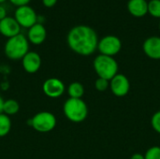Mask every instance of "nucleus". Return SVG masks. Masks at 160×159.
<instances>
[{
    "label": "nucleus",
    "instance_id": "obj_1",
    "mask_svg": "<svg viewBox=\"0 0 160 159\" xmlns=\"http://www.w3.org/2000/svg\"><path fill=\"white\" fill-rule=\"evenodd\" d=\"M67 43L70 50L82 56L93 54L98 49V37L96 31L84 24L72 27L67 36Z\"/></svg>",
    "mask_w": 160,
    "mask_h": 159
},
{
    "label": "nucleus",
    "instance_id": "obj_2",
    "mask_svg": "<svg viewBox=\"0 0 160 159\" xmlns=\"http://www.w3.org/2000/svg\"><path fill=\"white\" fill-rule=\"evenodd\" d=\"M29 52V41L23 34H19L15 37L8 38L5 46V55L13 61L22 60V57Z\"/></svg>",
    "mask_w": 160,
    "mask_h": 159
},
{
    "label": "nucleus",
    "instance_id": "obj_3",
    "mask_svg": "<svg viewBox=\"0 0 160 159\" xmlns=\"http://www.w3.org/2000/svg\"><path fill=\"white\" fill-rule=\"evenodd\" d=\"M63 112L68 120L72 123H82L88 115L87 104L82 98H68L63 105Z\"/></svg>",
    "mask_w": 160,
    "mask_h": 159
},
{
    "label": "nucleus",
    "instance_id": "obj_4",
    "mask_svg": "<svg viewBox=\"0 0 160 159\" xmlns=\"http://www.w3.org/2000/svg\"><path fill=\"white\" fill-rule=\"evenodd\" d=\"M93 67L98 78H103L108 81H111L118 74V63L112 56L98 54L94 59Z\"/></svg>",
    "mask_w": 160,
    "mask_h": 159
},
{
    "label": "nucleus",
    "instance_id": "obj_5",
    "mask_svg": "<svg viewBox=\"0 0 160 159\" xmlns=\"http://www.w3.org/2000/svg\"><path fill=\"white\" fill-rule=\"evenodd\" d=\"M56 117L50 112H40L36 113L31 119L27 120V125L40 133H48L56 127Z\"/></svg>",
    "mask_w": 160,
    "mask_h": 159
},
{
    "label": "nucleus",
    "instance_id": "obj_6",
    "mask_svg": "<svg viewBox=\"0 0 160 159\" xmlns=\"http://www.w3.org/2000/svg\"><path fill=\"white\" fill-rule=\"evenodd\" d=\"M122 49V41L121 39L114 35H108L103 37L100 40H98V50L100 54L112 56L116 55Z\"/></svg>",
    "mask_w": 160,
    "mask_h": 159
},
{
    "label": "nucleus",
    "instance_id": "obj_7",
    "mask_svg": "<svg viewBox=\"0 0 160 159\" xmlns=\"http://www.w3.org/2000/svg\"><path fill=\"white\" fill-rule=\"evenodd\" d=\"M14 18L21 27L30 28L38 22V16L35 9L28 5L17 7L14 12Z\"/></svg>",
    "mask_w": 160,
    "mask_h": 159
},
{
    "label": "nucleus",
    "instance_id": "obj_8",
    "mask_svg": "<svg viewBox=\"0 0 160 159\" xmlns=\"http://www.w3.org/2000/svg\"><path fill=\"white\" fill-rule=\"evenodd\" d=\"M42 91L50 98H58L66 91L65 83L57 78H49L42 84Z\"/></svg>",
    "mask_w": 160,
    "mask_h": 159
},
{
    "label": "nucleus",
    "instance_id": "obj_9",
    "mask_svg": "<svg viewBox=\"0 0 160 159\" xmlns=\"http://www.w3.org/2000/svg\"><path fill=\"white\" fill-rule=\"evenodd\" d=\"M110 89L115 97H125L130 90L129 80L126 75L118 73L110 81Z\"/></svg>",
    "mask_w": 160,
    "mask_h": 159
},
{
    "label": "nucleus",
    "instance_id": "obj_10",
    "mask_svg": "<svg viewBox=\"0 0 160 159\" xmlns=\"http://www.w3.org/2000/svg\"><path fill=\"white\" fill-rule=\"evenodd\" d=\"M21 25L14 17L7 16L5 19L0 21V34L7 38H10L21 34Z\"/></svg>",
    "mask_w": 160,
    "mask_h": 159
},
{
    "label": "nucleus",
    "instance_id": "obj_11",
    "mask_svg": "<svg viewBox=\"0 0 160 159\" xmlns=\"http://www.w3.org/2000/svg\"><path fill=\"white\" fill-rule=\"evenodd\" d=\"M22 66L25 72L34 74L38 72L41 67V57L34 51H29L22 59Z\"/></svg>",
    "mask_w": 160,
    "mask_h": 159
},
{
    "label": "nucleus",
    "instance_id": "obj_12",
    "mask_svg": "<svg viewBox=\"0 0 160 159\" xmlns=\"http://www.w3.org/2000/svg\"><path fill=\"white\" fill-rule=\"evenodd\" d=\"M26 37L29 43L33 45H40L45 41L47 37V30L41 22H37L28 28Z\"/></svg>",
    "mask_w": 160,
    "mask_h": 159
},
{
    "label": "nucleus",
    "instance_id": "obj_13",
    "mask_svg": "<svg viewBox=\"0 0 160 159\" xmlns=\"http://www.w3.org/2000/svg\"><path fill=\"white\" fill-rule=\"evenodd\" d=\"M143 52L151 59L160 60V37H147L142 44Z\"/></svg>",
    "mask_w": 160,
    "mask_h": 159
},
{
    "label": "nucleus",
    "instance_id": "obj_14",
    "mask_svg": "<svg viewBox=\"0 0 160 159\" xmlns=\"http://www.w3.org/2000/svg\"><path fill=\"white\" fill-rule=\"evenodd\" d=\"M128 9L134 17H143L148 13V2L146 0H128Z\"/></svg>",
    "mask_w": 160,
    "mask_h": 159
},
{
    "label": "nucleus",
    "instance_id": "obj_15",
    "mask_svg": "<svg viewBox=\"0 0 160 159\" xmlns=\"http://www.w3.org/2000/svg\"><path fill=\"white\" fill-rule=\"evenodd\" d=\"M68 94L71 98H82L84 95V87L81 82H73L68 87Z\"/></svg>",
    "mask_w": 160,
    "mask_h": 159
},
{
    "label": "nucleus",
    "instance_id": "obj_16",
    "mask_svg": "<svg viewBox=\"0 0 160 159\" xmlns=\"http://www.w3.org/2000/svg\"><path fill=\"white\" fill-rule=\"evenodd\" d=\"M19 111H20V105L15 99L9 98V99L5 100L4 106H3V113L10 117L12 115L17 114Z\"/></svg>",
    "mask_w": 160,
    "mask_h": 159
},
{
    "label": "nucleus",
    "instance_id": "obj_17",
    "mask_svg": "<svg viewBox=\"0 0 160 159\" xmlns=\"http://www.w3.org/2000/svg\"><path fill=\"white\" fill-rule=\"evenodd\" d=\"M11 129L10 117L5 113H0V138L6 137Z\"/></svg>",
    "mask_w": 160,
    "mask_h": 159
},
{
    "label": "nucleus",
    "instance_id": "obj_18",
    "mask_svg": "<svg viewBox=\"0 0 160 159\" xmlns=\"http://www.w3.org/2000/svg\"><path fill=\"white\" fill-rule=\"evenodd\" d=\"M148 13L155 18H160V0H150L148 2Z\"/></svg>",
    "mask_w": 160,
    "mask_h": 159
},
{
    "label": "nucleus",
    "instance_id": "obj_19",
    "mask_svg": "<svg viewBox=\"0 0 160 159\" xmlns=\"http://www.w3.org/2000/svg\"><path fill=\"white\" fill-rule=\"evenodd\" d=\"M95 88L98 92H105L110 88V81L103 78H98L95 82Z\"/></svg>",
    "mask_w": 160,
    "mask_h": 159
},
{
    "label": "nucleus",
    "instance_id": "obj_20",
    "mask_svg": "<svg viewBox=\"0 0 160 159\" xmlns=\"http://www.w3.org/2000/svg\"><path fill=\"white\" fill-rule=\"evenodd\" d=\"M145 159H160V147L159 146H153L149 148L145 155Z\"/></svg>",
    "mask_w": 160,
    "mask_h": 159
},
{
    "label": "nucleus",
    "instance_id": "obj_21",
    "mask_svg": "<svg viewBox=\"0 0 160 159\" xmlns=\"http://www.w3.org/2000/svg\"><path fill=\"white\" fill-rule=\"evenodd\" d=\"M151 126L153 129L160 134V111L156 112L151 118Z\"/></svg>",
    "mask_w": 160,
    "mask_h": 159
},
{
    "label": "nucleus",
    "instance_id": "obj_22",
    "mask_svg": "<svg viewBox=\"0 0 160 159\" xmlns=\"http://www.w3.org/2000/svg\"><path fill=\"white\" fill-rule=\"evenodd\" d=\"M13 6H15L16 7H23V6H28L29 3L31 2V0H8Z\"/></svg>",
    "mask_w": 160,
    "mask_h": 159
},
{
    "label": "nucleus",
    "instance_id": "obj_23",
    "mask_svg": "<svg viewBox=\"0 0 160 159\" xmlns=\"http://www.w3.org/2000/svg\"><path fill=\"white\" fill-rule=\"evenodd\" d=\"M57 0H42V4L46 7H52L56 5Z\"/></svg>",
    "mask_w": 160,
    "mask_h": 159
},
{
    "label": "nucleus",
    "instance_id": "obj_24",
    "mask_svg": "<svg viewBox=\"0 0 160 159\" xmlns=\"http://www.w3.org/2000/svg\"><path fill=\"white\" fill-rule=\"evenodd\" d=\"M10 72V68L7 65H1L0 66V73L4 74V75H8Z\"/></svg>",
    "mask_w": 160,
    "mask_h": 159
},
{
    "label": "nucleus",
    "instance_id": "obj_25",
    "mask_svg": "<svg viewBox=\"0 0 160 159\" xmlns=\"http://www.w3.org/2000/svg\"><path fill=\"white\" fill-rule=\"evenodd\" d=\"M7 16H8V14H7V9L5 8V7H3V6L0 5V21L3 20V19H5Z\"/></svg>",
    "mask_w": 160,
    "mask_h": 159
},
{
    "label": "nucleus",
    "instance_id": "obj_26",
    "mask_svg": "<svg viewBox=\"0 0 160 159\" xmlns=\"http://www.w3.org/2000/svg\"><path fill=\"white\" fill-rule=\"evenodd\" d=\"M8 87H9V83H8V81L2 82H1V84H0V88H1V90H3V91L8 90Z\"/></svg>",
    "mask_w": 160,
    "mask_h": 159
},
{
    "label": "nucleus",
    "instance_id": "obj_27",
    "mask_svg": "<svg viewBox=\"0 0 160 159\" xmlns=\"http://www.w3.org/2000/svg\"><path fill=\"white\" fill-rule=\"evenodd\" d=\"M130 159H145V157H144V155L136 153V154H134V155L131 156Z\"/></svg>",
    "mask_w": 160,
    "mask_h": 159
},
{
    "label": "nucleus",
    "instance_id": "obj_28",
    "mask_svg": "<svg viewBox=\"0 0 160 159\" xmlns=\"http://www.w3.org/2000/svg\"><path fill=\"white\" fill-rule=\"evenodd\" d=\"M4 98L2 97V96L0 95V113H3V106H4Z\"/></svg>",
    "mask_w": 160,
    "mask_h": 159
},
{
    "label": "nucleus",
    "instance_id": "obj_29",
    "mask_svg": "<svg viewBox=\"0 0 160 159\" xmlns=\"http://www.w3.org/2000/svg\"><path fill=\"white\" fill-rule=\"evenodd\" d=\"M7 0H0V3H4V2H6Z\"/></svg>",
    "mask_w": 160,
    "mask_h": 159
},
{
    "label": "nucleus",
    "instance_id": "obj_30",
    "mask_svg": "<svg viewBox=\"0 0 160 159\" xmlns=\"http://www.w3.org/2000/svg\"><path fill=\"white\" fill-rule=\"evenodd\" d=\"M159 30H160V22H159Z\"/></svg>",
    "mask_w": 160,
    "mask_h": 159
}]
</instances>
